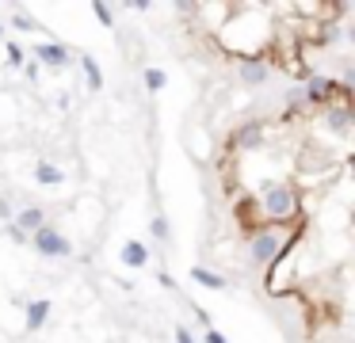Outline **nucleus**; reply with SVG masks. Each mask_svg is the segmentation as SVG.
Here are the masks:
<instances>
[{"mask_svg":"<svg viewBox=\"0 0 355 343\" xmlns=\"http://www.w3.org/2000/svg\"><path fill=\"white\" fill-rule=\"evenodd\" d=\"M298 214V191L290 183H264L260 187V218L290 221Z\"/></svg>","mask_w":355,"mask_h":343,"instance_id":"nucleus-1","label":"nucleus"},{"mask_svg":"<svg viewBox=\"0 0 355 343\" xmlns=\"http://www.w3.org/2000/svg\"><path fill=\"white\" fill-rule=\"evenodd\" d=\"M283 248V233L279 229H260L256 237L248 240V260L256 263V267H272L275 256Z\"/></svg>","mask_w":355,"mask_h":343,"instance_id":"nucleus-2","label":"nucleus"},{"mask_svg":"<svg viewBox=\"0 0 355 343\" xmlns=\"http://www.w3.org/2000/svg\"><path fill=\"white\" fill-rule=\"evenodd\" d=\"M302 99H306V107H332L340 103V84L332 81V76H306V84H302Z\"/></svg>","mask_w":355,"mask_h":343,"instance_id":"nucleus-3","label":"nucleus"},{"mask_svg":"<svg viewBox=\"0 0 355 343\" xmlns=\"http://www.w3.org/2000/svg\"><path fill=\"white\" fill-rule=\"evenodd\" d=\"M31 245H34V252L46 256V260H65V256H73V245H69L54 225H42L39 233H31Z\"/></svg>","mask_w":355,"mask_h":343,"instance_id":"nucleus-4","label":"nucleus"},{"mask_svg":"<svg viewBox=\"0 0 355 343\" xmlns=\"http://www.w3.org/2000/svg\"><path fill=\"white\" fill-rule=\"evenodd\" d=\"M237 76L248 84V88H260V84L272 76V65H267L264 57H256V54H245V57L237 61Z\"/></svg>","mask_w":355,"mask_h":343,"instance_id":"nucleus-5","label":"nucleus"},{"mask_svg":"<svg viewBox=\"0 0 355 343\" xmlns=\"http://www.w3.org/2000/svg\"><path fill=\"white\" fill-rule=\"evenodd\" d=\"M264 138H267L264 118H248L245 126H237V134H233V145L245 149V153H252V149H264Z\"/></svg>","mask_w":355,"mask_h":343,"instance_id":"nucleus-6","label":"nucleus"},{"mask_svg":"<svg viewBox=\"0 0 355 343\" xmlns=\"http://www.w3.org/2000/svg\"><path fill=\"white\" fill-rule=\"evenodd\" d=\"M34 57H39V65H46V69H65L69 61H73V54H69V46H61V42H39L34 46Z\"/></svg>","mask_w":355,"mask_h":343,"instance_id":"nucleus-7","label":"nucleus"},{"mask_svg":"<svg viewBox=\"0 0 355 343\" xmlns=\"http://www.w3.org/2000/svg\"><path fill=\"white\" fill-rule=\"evenodd\" d=\"M325 130H332L336 138H347V134H352V107L347 103L325 107Z\"/></svg>","mask_w":355,"mask_h":343,"instance_id":"nucleus-8","label":"nucleus"},{"mask_svg":"<svg viewBox=\"0 0 355 343\" xmlns=\"http://www.w3.org/2000/svg\"><path fill=\"white\" fill-rule=\"evenodd\" d=\"M12 225H16L19 233H27V237H31V233H39V229L46 225V210H42V206H27V210H16Z\"/></svg>","mask_w":355,"mask_h":343,"instance_id":"nucleus-9","label":"nucleus"},{"mask_svg":"<svg viewBox=\"0 0 355 343\" xmlns=\"http://www.w3.org/2000/svg\"><path fill=\"white\" fill-rule=\"evenodd\" d=\"M119 260H123V267L141 271V267L149 263V248L141 245V240H126V245H123V252H119Z\"/></svg>","mask_w":355,"mask_h":343,"instance_id":"nucleus-10","label":"nucleus"},{"mask_svg":"<svg viewBox=\"0 0 355 343\" xmlns=\"http://www.w3.org/2000/svg\"><path fill=\"white\" fill-rule=\"evenodd\" d=\"M27 309V332H39L50 320V298H34V302H23Z\"/></svg>","mask_w":355,"mask_h":343,"instance_id":"nucleus-11","label":"nucleus"},{"mask_svg":"<svg viewBox=\"0 0 355 343\" xmlns=\"http://www.w3.org/2000/svg\"><path fill=\"white\" fill-rule=\"evenodd\" d=\"M191 282L207 286V290H225V286H230V278H225V275H214L210 267H203V263H199V267H191Z\"/></svg>","mask_w":355,"mask_h":343,"instance_id":"nucleus-12","label":"nucleus"},{"mask_svg":"<svg viewBox=\"0 0 355 343\" xmlns=\"http://www.w3.org/2000/svg\"><path fill=\"white\" fill-rule=\"evenodd\" d=\"M34 180H39L42 187H58V183L65 180V172H61L58 164H50V160H39V168H34Z\"/></svg>","mask_w":355,"mask_h":343,"instance_id":"nucleus-13","label":"nucleus"},{"mask_svg":"<svg viewBox=\"0 0 355 343\" xmlns=\"http://www.w3.org/2000/svg\"><path fill=\"white\" fill-rule=\"evenodd\" d=\"M81 69H84V81H88V88H92V92H99V88H103V69L96 65V57L81 54Z\"/></svg>","mask_w":355,"mask_h":343,"instance_id":"nucleus-14","label":"nucleus"},{"mask_svg":"<svg viewBox=\"0 0 355 343\" xmlns=\"http://www.w3.org/2000/svg\"><path fill=\"white\" fill-rule=\"evenodd\" d=\"M141 81H145L149 92H161L168 84V73H165V69H145V73H141Z\"/></svg>","mask_w":355,"mask_h":343,"instance_id":"nucleus-15","label":"nucleus"},{"mask_svg":"<svg viewBox=\"0 0 355 343\" xmlns=\"http://www.w3.org/2000/svg\"><path fill=\"white\" fill-rule=\"evenodd\" d=\"M4 50H8V65H12V69H23V65H27V50L19 46V42H8Z\"/></svg>","mask_w":355,"mask_h":343,"instance_id":"nucleus-16","label":"nucleus"},{"mask_svg":"<svg viewBox=\"0 0 355 343\" xmlns=\"http://www.w3.org/2000/svg\"><path fill=\"white\" fill-rule=\"evenodd\" d=\"M149 233H153L157 240H168V218H161V214H157V218L149 221Z\"/></svg>","mask_w":355,"mask_h":343,"instance_id":"nucleus-17","label":"nucleus"},{"mask_svg":"<svg viewBox=\"0 0 355 343\" xmlns=\"http://www.w3.org/2000/svg\"><path fill=\"white\" fill-rule=\"evenodd\" d=\"M12 27H16V31H39V23H34L27 12H16V16H12Z\"/></svg>","mask_w":355,"mask_h":343,"instance_id":"nucleus-18","label":"nucleus"},{"mask_svg":"<svg viewBox=\"0 0 355 343\" xmlns=\"http://www.w3.org/2000/svg\"><path fill=\"white\" fill-rule=\"evenodd\" d=\"M287 107L290 111H302V107H306V99H302V88H287Z\"/></svg>","mask_w":355,"mask_h":343,"instance_id":"nucleus-19","label":"nucleus"},{"mask_svg":"<svg viewBox=\"0 0 355 343\" xmlns=\"http://www.w3.org/2000/svg\"><path fill=\"white\" fill-rule=\"evenodd\" d=\"M92 12H96V19H99L103 27H111V23H115V19H111V8H108V4H92Z\"/></svg>","mask_w":355,"mask_h":343,"instance_id":"nucleus-20","label":"nucleus"},{"mask_svg":"<svg viewBox=\"0 0 355 343\" xmlns=\"http://www.w3.org/2000/svg\"><path fill=\"white\" fill-rule=\"evenodd\" d=\"M172 335H176V343H195V332H191V328H172Z\"/></svg>","mask_w":355,"mask_h":343,"instance_id":"nucleus-21","label":"nucleus"},{"mask_svg":"<svg viewBox=\"0 0 355 343\" xmlns=\"http://www.w3.org/2000/svg\"><path fill=\"white\" fill-rule=\"evenodd\" d=\"M8 237L16 240V245H31V237H27V233H19V229L12 225V221H8Z\"/></svg>","mask_w":355,"mask_h":343,"instance_id":"nucleus-22","label":"nucleus"},{"mask_svg":"<svg viewBox=\"0 0 355 343\" xmlns=\"http://www.w3.org/2000/svg\"><path fill=\"white\" fill-rule=\"evenodd\" d=\"M203 340H207V343H230L222 332H214V328H207V332H203Z\"/></svg>","mask_w":355,"mask_h":343,"instance_id":"nucleus-23","label":"nucleus"},{"mask_svg":"<svg viewBox=\"0 0 355 343\" xmlns=\"http://www.w3.org/2000/svg\"><path fill=\"white\" fill-rule=\"evenodd\" d=\"M12 214H16V210H12V202H8V198H0V221H12Z\"/></svg>","mask_w":355,"mask_h":343,"instance_id":"nucleus-24","label":"nucleus"},{"mask_svg":"<svg viewBox=\"0 0 355 343\" xmlns=\"http://www.w3.org/2000/svg\"><path fill=\"white\" fill-rule=\"evenodd\" d=\"M23 73H27V81H39V65H34V61H27Z\"/></svg>","mask_w":355,"mask_h":343,"instance_id":"nucleus-25","label":"nucleus"},{"mask_svg":"<svg viewBox=\"0 0 355 343\" xmlns=\"http://www.w3.org/2000/svg\"><path fill=\"white\" fill-rule=\"evenodd\" d=\"M195 317H199V324H203V328H210V313L207 309H195Z\"/></svg>","mask_w":355,"mask_h":343,"instance_id":"nucleus-26","label":"nucleus"},{"mask_svg":"<svg viewBox=\"0 0 355 343\" xmlns=\"http://www.w3.org/2000/svg\"><path fill=\"white\" fill-rule=\"evenodd\" d=\"M0 39H4V23H0Z\"/></svg>","mask_w":355,"mask_h":343,"instance_id":"nucleus-27","label":"nucleus"}]
</instances>
